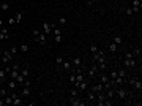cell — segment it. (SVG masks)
I'll list each match as a JSON object with an SVG mask.
<instances>
[{
	"instance_id": "obj_34",
	"label": "cell",
	"mask_w": 142,
	"mask_h": 106,
	"mask_svg": "<svg viewBox=\"0 0 142 106\" xmlns=\"http://www.w3.org/2000/svg\"><path fill=\"white\" fill-rule=\"evenodd\" d=\"M8 24H10V25H14V24H16V19H14V17H10V19H8Z\"/></svg>"
},
{
	"instance_id": "obj_6",
	"label": "cell",
	"mask_w": 142,
	"mask_h": 106,
	"mask_svg": "<svg viewBox=\"0 0 142 106\" xmlns=\"http://www.w3.org/2000/svg\"><path fill=\"white\" fill-rule=\"evenodd\" d=\"M98 73H100V68H98V65H96V64H93V65H92V68L89 70L87 76H90V78H92V76H96Z\"/></svg>"
},
{
	"instance_id": "obj_26",
	"label": "cell",
	"mask_w": 142,
	"mask_h": 106,
	"mask_svg": "<svg viewBox=\"0 0 142 106\" xmlns=\"http://www.w3.org/2000/svg\"><path fill=\"white\" fill-rule=\"evenodd\" d=\"M14 19H16V24H19V22H21V19H22V13H21V11H19V13H16Z\"/></svg>"
},
{
	"instance_id": "obj_32",
	"label": "cell",
	"mask_w": 142,
	"mask_h": 106,
	"mask_svg": "<svg viewBox=\"0 0 142 106\" xmlns=\"http://www.w3.org/2000/svg\"><path fill=\"white\" fill-rule=\"evenodd\" d=\"M10 51H11V52H13V55H16V54L19 52V49L16 48V46H13V48H11V49H10Z\"/></svg>"
},
{
	"instance_id": "obj_33",
	"label": "cell",
	"mask_w": 142,
	"mask_h": 106,
	"mask_svg": "<svg viewBox=\"0 0 142 106\" xmlns=\"http://www.w3.org/2000/svg\"><path fill=\"white\" fill-rule=\"evenodd\" d=\"M126 14H128V16H133V14H134V13H133V10H131V8H128V6H126Z\"/></svg>"
},
{
	"instance_id": "obj_23",
	"label": "cell",
	"mask_w": 142,
	"mask_h": 106,
	"mask_svg": "<svg viewBox=\"0 0 142 106\" xmlns=\"http://www.w3.org/2000/svg\"><path fill=\"white\" fill-rule=\"evenodd\" d=\"M114 43H115L117 46H120L122 43H123V40H122V37H120V35H115V37H114Z\"/></svg>"
},
{
	"instance_id": "obj_28",
	"label": "cell",
	"mask_w": 142,
	"mask_h": 106,
	"mask_svg": "<svg viewBox=\"0 0 142 106\" xmlns=\"http://www.w3.org/2000/svg\"><path fill=\"white\" fill-rule=\"evenodd\" d=\"M8 93H10V92H8V89H0V97H2V98H3V97H6Z\"/></svg>"
},
{
	"instance_id": "obj_25",
	"label": "cell",
	"mask_w": 142,
	"mask_h": 106,
	"mask_svg": "<svg viewBox=\"0 0 142 106\" xmlns=\"http://www.w3.org/2000/svg\"><path fill=\"white\" fill-rule=\"evenodd\" d=\"M22 85H24V87H32V81L28 79V78H25L24 82H22Z\"/></svg>"
},
{
	"instance_id": "obj_2",
	"label": "cell",
	"mask_w": 142,
	"mask_h": 106,
	"mask_svg": "<svg viewBox=\"0 0 142 106\" xmlns=\"http://www.w3.org/2000/svg\"><path fill=\"white\" fill-rule=\"evenodd\" d=\"M0 62L5 64V65H8V64L13 62V52H11L10 49H6V51L2 52V55H0Z\"/></svg>"
},
{
	"instance_id": "obj_21",
	"label": "cell",
	"mask_w": 142,
	"mask_h": 106,
	"mask_svg": "<svg viewBox=\"0 0 142 106\" xmlns=\"http://www.w3.org/2000/svg\"><path fill=\"white\" fill-rule=\"evenodd\" d=\"M0 10L2 11H8L10 10V3H8V2H2V3H0Z\"/></svg>"
},
{
	"instance_id": "obj_35",
	"label": "cell",
	"mask_w": 142,
	"mask_h": 106,
	"mask_svg": "<svg viewBox=\"0 0 142 106\" xmlns=\"http://www.w3.org/2000/svg\"><path fill=\"white\" fill-rule=\"evenodd\" d=\"M77 93H79V92H77V89L74 87V89L71 90V97H77Z\"/></svg>"
},
{
	"instance_id": "obj_9",
	"label": "cell",
	"mask_w": 142,
	"mask_h": 106,
	"mask_svg": "<svg viewBox=\"0 0 142 106\" xmlns=\"http://www.w3.org/2000/svg\"><path fill=\"white\" fill-rule=\"evenodd\" d=\"M136 67V59H125V68H134Z\"/></svg>"
},
{
	"instance_id": "obj_39",
	"label": "cell",
	"mask_w": 142,
	"mask_h": 106,
	"mask_svg": "<svg viewBox=\"0 0 142 106\" xmlns=\"http://www.w3.org/2000/svg\"><path fill=\"white\" fill-rule=\"evenodd\" d=\"M0 25H3V21H2V19H0Z\"/></svg>"
},
{
	"instance_id": "obj_10",
	"label": "cell",
	"mask_w": 142,
	"mask_h": 106,
	"mask_svg": "<svg viewBox=\"0 0 142 106\" xmlns=\"http://www.w3.org/2000/svg\"><path fill=\"white\" fill-rule=\"evenodd\" d=\"M131 10H133V13H139V10H141V0H133Z\"/></svg>"
},
{
	"instance_id": "obj_17",
	"label": "cell",
	"mask_w": 142,
	"mask_h": 106,
	"mask_svg": "<svg viewBox=\"0 0 142 106\" xmlns=\"http://www.w3.org/2000/svg\"><path fill=\"white\" fill-rule=\"evenodd\" d=\"M117 76H120V78L126 79V68H120V70H117Z\"/></svg>"
},
{
	"instance_id": "obj_4",
	"label": "cell",
	"mask_w": 142,
	"mask_h": 106,
	"mask_svg": "<svg viewBox=\"0 0 142 106\" xmlns=\"http://www.w3.org/2000/svg\"><path fill=\"white\" fill-rule=\"evenodd\" d=\"M69 105L71 106H85L87 105V101L79 100L77 97H69Z\"/></svg>"
},
{
	"instance_id": "obj_31",
	"label": "cell",
	"mask_w": 142,
	"mask_h": 106,
	"mask_svg": "<svg viewBox=\"0 0 142 106\" xmlns=\"http://www.w3.org/2000/svg\"><path fill=\"white\" fill-rule=\"evenodd\" d=\"M58 22H60V25H65V24H66V17H58Z\"/></svg>"
},
{
	"instance_id": "obj_18",
	"label": "cell",
	"mask_w": 142,
	"mask_h": 106,
	"mask_svg": "<svg viewBox=\"0 0 142 106\" xmlns=\"http://www.w3.org/2000/svg\"><path fill=\"white\" fill-rule=\"evenodd\" d=\"M8 38V30L6 29H0V40H6Z\"/></svg>"
},
{
	"instance_id": "obj_30",
	"label": "cell",
	"mask_w": 142,
	"mask_h": 106,
	"mask_svg": "<svg viewBox=\"0 0 142 106\" xmlns=\"http://www.w3.org/2000/svg\"><path fill=\"white\" fill-rule=\"evenodd\" d=\"M90 51H92V54L98 52V46H96V44H92V46H90Z\"/></svg>"
},
{
	"instance_id": "obj_16",
	"label": "cell",
	"mask_w": 142,
	"mask_h": 106,
	"mask_svg": "<svg viewBox=\"0 0 142 106\" xmlns=\"http://www.w3.org/2000/svg\"><path fill=\"white\" fill-rule=\"evenodd\" d=\"M95 100H96V93L90 90V92H89V95H87V101H89V103H92V101H95Z\"/></svg>"
},
{
	"instance_id": "obj_7",
	"label": "cell",
	"mask_w": 142,
	"mask_h": 106,
	"mask_svg": "<svg viewBox=\"0 0 142 106\" xmlns=\"http://www.w3.org/2000/svg\"><path fill=\"white\" fill-rule=\"evenodd\" d=\"M41 27H43V32L49 37V35H51V30H52V24H49V22H43Z\"/></svg>"
},
{
	"instance_id": "obj_14",
	"label": "cell",
	"mask_w": 142,
	"mask_h": 106,
	"mask_svg": "<svg viewBox=\"0 0 142 106\" xmlns=\"http://www.w3.org/2000/svg\"><path fill=\"white\" fill-rule=\"evenodd\" d=\"M6 74H8V73L5 71V68L0 70V85H2V84H3V82L6 81Z\"/></svg>"
},
{
	"instance_id": "obj_15",
	"label": "cell",
	"mask_w": 142,
	"mask_h": 106,
	"mask_svg": "<svg viewBox=\"0 0 142 106\" xmlns=\"http://www.w3.org/2000/svg\"><path fill=\"white\" fill-rule=\"evenodd\" d=\"M62 67H63V70H65V71H71V68H73V64H71V62H65V60H63Z\"/></svg>"
},
{
	"instance_id": "obj_27",
	"label": "cell",
	"mask_w": 142,
	"mask_h": 106,
	"mask_svg": "<svg viewBox=\"0 0 142 106\" xmlns=\"http://www.w3.org/2000/svg\"><path fill=\"white\" fill-rule=\"evenodd\" d=\"M19 51H24V52H25V51H28V44H25V43H22L21 46H19Z\"/></svg>"
},
{
	"instance_id": "obj_22",
	"label": "cell",
	"mask_w": 142,
	"mask_h": 106,
	"mask_svg": "<svg viewBox=\"0 0 142 106\" xmlns=\"http://www.w3.org/2000/svg\"><path fill=\"white\" fill-rule=\"evenodd\" d=\"M3 101H5V105H13V97L8 93L6 97H3Z\"/></svg>"
},
{
	"instance_id": "obj_37",
	"label": "cell",
	"mask_w": 142,
	"mask_h": 106,
	"mask_svg": "<svg viewBox=\"0 0 142 106\" xmlns=\"http://www.w3.org/2000/svg\"><path fill=\"white\" fill-rule=\"evenodd\" d=\"M85 2H87V5H89V6L93 5V0H85Z\"/></svg>"
},
{
	"instance_id": "obj_5",
	"label": "cell",
	"mask_w": 142,
	"mask_h": 106,
	"mask_svg": "<svg viewBox=\"0 0 142 106\" xmlns=\"http://www.w3.org/2000/svg\"><path fill=\"white\" fill-rule=\"evenodd\" d=\"M35 40H37V41H40V44H46V41H47V35L41 30V32L38 33V37L35 38Z\"/></svg>"
},
{
	"instance_id": "obj_8",
	"label": "cell",
	"mask_w": 142,
	"mask_h": 106,
	"mask_svg": "<svg viewBox=\"0 0 142 106\" xmlns=\"http://www.w3.org/2000/svg\"><path fill=\"white\" fill-rule=\"evenodd\" d=\"M90 90L92 92H95V93H98V92H103L104 90V87H103V84L101 82H98V84H93L92 87H90Z\"/></svg>"
},
{
	"instance_id": "obj_11",
	"label": "cell",
	"mask_w": 142,
	"mask_h": 106,
	"mask_svg": "<svg viewBox=\"0 0 142 106\" xmlns=\"http://www.w3.org/2000/svg\"><path fill=\"white\" fill-rule=\"evenodd\" d=\"M71 64H73L74 68H82V59L76 57V59H73V62H71Z\"/></svg>"
},
{
	"instance_id": "obj_3",
	"label": "cell",
	"mask_w": 142,
	"mask_h": 106,
	"mask_svg": "<svg viewBox=\"0 0 142 106\" xmlns=\"http://www.w3.org/2000/svg\"><path fill=\"white\" fill-rule=\"evenodd\" d=\"M52 32H54V41L55 43H60L62 41V29L55 24H52Z\"/></svg>"
},
{
	"instance_id": "obj_29",
	"label": "cell",
	"mask_w": 142,
	"mask_h": 106,
	"mask_svg": "<svg viewBox=\"0 0 142 106\" xmlns=\"http://www.w3.org/2000/svg\"><path fill=\"white\" fill-rule=\"evenodd\" d=\"M55 64H57V65H62L63 64V57H62V55H57V57H55Z\"/></svg>"
},
{
	"instance_id": "obj_36",
	"label": "cell",
	"mask_w": 142,
	"mask_h": 106,
	"mask_svg": "<svg viewBox=\"0 0 142 106\" xmlns=\"http://www.w3.org/2000/svg\"><path fill=\"white\" fill-rule=\"evenodd\" d=\"M125 59H134V57H133L131 52H126V54H125Z\"/></svg>"
},
{
	"instance_id": "obj_13",
	"label": "cell",
	"mask_w": 142,
	"mask_h": 106,
	"mask_svg": "<svg viewBox=\"0 0 142 106\" xmlns=\"http://www.w3.org/2000/svg\"><path fill=\"white\" fill-rule=\"evenodd\" d=\"M19 73L22 74V76H24V78H27V76H28V74H30V71H28V65H24V67H22L21 68V71H19Z\"/></svg>"
},
{
	"instance_id": "obj_38",
	"label": "cell",
	"mask_w": 142,
	"mask_h": 106,
	"mask_svg": "<svg viewBox=\"0 0 142 106\" xmlns=\"http://www.w3.org/2000/svg\"><path fill=\"white\" fill-rule=\"evenodd\" d=\"M0 106H5V101H3V98H0Z\"/></svg>"
},
{
	"instance_id": "obj_20",
	"label": "cell",
	"mask_w": 142,
	"mask_h": 106,
	"mask_svg": "<svg viewBox=\"0 0 142 106\" xmlns=\"http://www.w3.org/2000/svg\"><path fill=\"white\" fill-rule=\"evenodd\" d=\"M131 54H133V57H134V59H141V49H139V48H134Z\"/></svg>"
},
{
	"instance_id": "obj_1",
	"label": "cell",
	"mask_w": 142,
	"mask_h": 106,
	"mask_svg": "<svg viewBox=\"0 0 142 106\" xmlns=\"http://www.w3.org/2000/svg\"><path fill=\"white\" fill-rule=\"evenodd\" d=\"M130 95V93H128V90L125 89V87H123V85H120V87H115V98L117 100H126V97Z\"/></svg>"
},
{
	"instance_id": "obj_19",
	"label": "cell",
	"mask_w": 142,
	"mask_h": 106,
	"mask_svg": "<svg viewBox=\"0 0 142 106\" xmlns=\"http://www.w3.org/2000/svg\"><path fill=\"white\" fill-rule=\"evenodd\" d=\"M28 95H30V87H24L21 90V97L24 98V97H28Z\"/></svg>"
},
{
	"instance_id": "obj_12",
	"label": "cell",
	"mask_w": 142,
	"mask_h": 106,
	"mask_svg": "<svg viewBox=\"0 0 142 106\" xmlns=\"http://www.w3.org/2000/svg\"><path fill=\"white\" fill-rule=\"evenodd\" d=\"M17 87H19V84H17V81L16 79H11L10 82H8V89L10 90H16Z\"/></svg>"
},
{
	"instance_id": "obj_24",
	"label": "cell",
	"mask_w": 142,
	"mask_h": 106,
	"mask_svg": "<svg viewBox=\"0 0 142 106\" xmlns=\"http://www.w3.org/2000/svg\"><path fill=\"white\" fill-rule=\"evenodd\" d=\"M117 49H118V46H117L115 43L112 41V43H110V44H109V51H110V52H115Z\"/></svg>"
}]
</instances>
